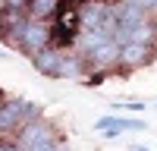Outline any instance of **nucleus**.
<instances>
[{"label":"nucleus","mask_w":157,"mask_h":151,"mask_svg":"<svg viewBox=\"0 0 157 151\" xmlns=\"http://www.w3.org/2000/svg\"><path fill=\"white\" fill-rule=\"evenodd\" d=\"M50 38H54V29L44 22V19H29L22 29V38H19V47L29 50V54H35V50H41L50 44Z\"/></svg>","instance_id":"nucleus-1"},{"label":"nucleus","mask_w":157,"mask_h":151,"mask_svg":"<svg viewBox=\"0 0 157 151\" xmlns=\"http://www.w3.org/2000/svg\"><path fill=\"white\" fill-rule=\"evenodd\" d=\"M25 13L22 10H6L0 13V38H6V41H19L22 38V29H25Z\"/></svg>","instance_id":"nucleus-2"},{"label":"nucleus","mask_w":157,"mask_h":151,"mask_svg":"<svg viewBox=\"0 0 157 151\" xmlns=\"http://www.w3.org/2000/svg\"><path fill=\"white\" fill-rule=\"evenodd\" d=\"M107 3L104 0H88V3L78 6V29H94L98 32V25L104 22V16H107Z\"/></svg>","instance_id":"nucleus-3"},{"label":"nucleus","mask_w":157,"mask_h":151,"mask_svg":"<svg viewBox=\"0 0 157 151\" xmlns=\"http://www.w3.org/2000/svg\"><path fill=\"white\" fill-rule=\"evenodd\" d=\"M88 60L94 63V66H101V69L116 66V63H120V44H116L113 38H107V41H101V44L88 54Z\"/></svg>","instance_id":"nucleus-4"},{"label":"nucleus","mask_w":157,"mask_h":151,"mask_svg":"<svg viewBox=\"0 0 157 151\" xmlns=\"http://www.w3.org/2000/svg\"><path fill=\"white\" fill-rule=\"evenodd\" d=\"M148 60H151V47L148 44H135V41L120 44V66H141Z\"/></svg>","instance_id":"nucleus-5"},{"label":"nucleus","mask_w":157,"mask_h":151,"mask_svg":"<svg viewBox=\"0 0 157 151\" xmlns=\"http://www.w3.org/2000/svg\"><path fill=\"white\" fill-rule=\"evenodd\" d=\"M44 138H54V132H50V126L47 123H25L22 126V132H19V151L22 148H29V145H38V142H44Z\"/></svg>","instance_id":"nucleus-6"},{"label":"nucleus","mask_w":157,"mask_h":151,"mask_svg":"<svg viewBox=\"0 0 157 151\" xmlns=\"http://www.w3.org/2000/svg\"><path fill=\"white\" fill-rule=\"evenodd\" d=\"M60 50L57 47H41V50H35L32 54V63H35V69L38 72H44V76H57V66H60Z\"/></svg>","instance_id":"nucleus-7"},{"label":"nucleus","mask_w":157,"mask_h":151,"mask_svg":"<svg viewBox=\"0 0 157 151\" xmlns=\"http://www.w3.org/2000/svg\"><path fill=\"white\" fill-rule=\"evenodd\" d=\"M25 113H32V107L25 104V101H10V104L0 107V132L13 129V126H19V120Z\"/></svg>","instance_id":"nucleus-8"},{"label":"nucleus","mask_w":157,"mask_h":151,"mask_svg":"<svg viewBox=\"0 0 157 151\" xmlns=\"http://www.w3.org/2000/svg\"><path fill=\"white\" fill-rule=\"evenodd\" d=\"M98 126V132H107V135H120L126 129H145V123L141 120H120V117H104L94 123Z\"/></svg>","instance_id":"nucleus-9"},{"label":"nucleus","mask_w":157,"mask_h":151,"mask_svg":"<svg viewBox=\"0 0 157 151\" xmlns=\"http://www.w3.org/2000/svg\"><path fill=\"white\" fill-rule=\"evenodd\" d=\"M72 41H75V50H78V54L88 57V54H91V50H94L101 41H107V35H101V32H94V29H82V32L72 38Z\"/></svg>","instance_id":"nucleus-10"},{"label":"nucleus","mask_w":157,"mask_h":151,"mask_svg":"<svg viewBox=\"0 0 157 151\" xmlns=\"http://www.w3.org/2000/svg\"><path fill=\"white\" fill-rule=\"evenodd\" d=\"M29 19H47L60 10V0H29Z\"/></svg>","instance_id":"nucleus-11"},{"label":"nucleus","mask_w":157,"mask_h":151,"mask_svg":"<svg viewBox=\"0 0 157 151\" xmlns=\"http://www.w3.org/2000/svg\"><path fill=\"white\" fill-rule=\"evenodd\" d=\"M57 76H63V79H78V76H82V60L78 57H60Z\"/></svg>","instance_id":"nucleus-12"},{"label":"nucleus","mask_w":157,"mask_h":151,"mask_svg":"<svg viewBox=\"0 0 157 151\" xmlns=\"http://www.w3.org/2000/svg\"><path fill=\"white\" fill-rule=\"evenodd\" d=\"M151 38H154V25L145 19V22H138L132 32H129V41H135V44H151Z\"/></svg>","instance_id":"nucleus-13"},{"label":"nucleus","mask_w":157,"mask_h":151,"mask_svg":"<svg viewBox=\"0 0 157 151\" xmlns=\"http://www.w3.org/2000/svg\"><path fill=\"white\" fill-rule=\"evenodd\" d=\"M54 138H44V142H38V145H29V148H22V151H54Z\"/></svg>","instance_id":"nucleus-14"},{"label":"nucleus","mask_w":157,"mask_h":151,"mask_svg":"<svg viewBox=\"0 0 157 151\" xmlns=\"http://www.w3.org/2000/svg\"><path fill=\"white\" fill-rule=\"evenodd\" d=\"M3 6H6V10H22V13H25L29 0H3Z\"/></svg>","instance_id":"nucleus-15"},{"label":"nucleus","mask_w":157,"mask_h":151,"mask_svg":"<svg viewBox=\"0 0 157 151\" xmlns=\"http://www.w3.org/2000/svg\"><path fill=\"white\" fill-rule=\"evenodd\" d=\"M54 151H69V148L66 145H54Z\"/></svg>","instance_id":"nucleus-16"},{"label":"nucleus","mask_w":157,"mask_h":151,"mask_svg":"<svg viewBox=\"0 0 157 151\" xmlns=\"http://www.w3.org/2000/svg\"><path fill=\"white\" fill-rule=\"evenodd\" d=\"M3 151H19V148H13V145H3Z\"/></svg>","instance_id":"nucleus-17"},{"label":"nucleus","mask_w":157,"mask_h":151,"mask_svg":"<svg viewBox=\"0 0 157 151\" xmlns=\"http://www.w3.org/2000/svg\"><path fill=\"white\" fill-rule=\"evenodd\" d=\"M151 13H157V3H154V10H151Z\"/></svg>","instance_id":"nucleus-18"},{"label":"nucleus","mask_w":157,"mask_h":151,"mask_svg":"<svg viewBox=\"0 0 157 151\" xmlns=\"http://www.w3.org/2000/svg\"><path fill=\"white\" fill-rule=\"evenodd\" d=\"M135 151H145V148H135Z\"/></svg>","instance_id":"nucleus-19"},{"label":"nucleus","mask_w":157,"mask_h":151,"mask_svg":"<svg viewBox=\"0 0 157 151\" xmlns=\"http://www.w3.org/2000/svg\"><path fill=\"white\" fill-rule=\"evenodd\" d=\"M0 151H3V145H0Z\"/></svg>","instance_id":"nucleus-20"}]
</instances>
